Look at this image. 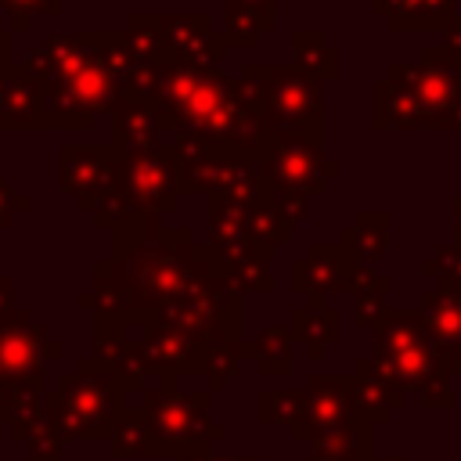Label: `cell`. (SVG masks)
<instances>
[{
	"label": "cell",
	"mask_w": 461,
	"mask_h": 461,
	"mask_svg": "<svg viewBox=\"0 0 461 461\" xmlns=\"http://www.w3.org/2000/svg\"><path fill=\"white\" fill-rule=\"evenodd\" d=\"M151 104L166 133H205L230 155H259L267 137L263 104L252 79H230L216 65H191L166 58L155 68Z\"/></svg>",
	"instance_id": "obj_1"
},
{
	"label": "cell",
	"mask_w": 461,
	"mask_h": 461,
	"mask_svg": "<svg viewBox=\"0 0 461 461\" xmlns=\"http://www.w3.org/2000/svg\"><path fill=\"white\" fill-rule=\"evenodd\" d=\"M108 32H79V36H47L40 47L29 50L22 61L40 90L43 130H86L101 112H112L119 101L108 58H104Z\"/></svg>",
	"instance_id": "obj_2"
},
{
	"label": "cell",
	"mask_w": 461,
	"mask_h": 461,
	"mask_svg": "<svg viewBox=\"0 0 461 461\" xmlns=\"http://www.w3.org/2000/svg\"><path fill=\"white\" fill-rule=\"evenodd\" d=\"M176 198H180V176L166 148L137 151V155L112 148V187H108V202L97 209V223L119 227L122 220L133 216H162L176 205Z\"/></svg>",
	"instance_id": "obj_3"
},
{
	"label": "cell",
	"mask_w": 461,
	"mask_h": 461,
	"mask_svg": "<svg viewBox=\"0 0 461 461\" xmlns=\"http://www.w3.org/2000/svg\"><path fill=\"white\" fill-rule=\"evenodd\" d=\"M245 79L256 83L263 104V130H288L321 140L324 126V97L321 83L295 65H245Z\"/></svg>",
	"instance_id": "obj_4"
},
{
	"label": "cell",
	"mask_w": 461,
	"mask_h": 461,
	"mask_svg": "<svg viewBox=\"0 0 461 461\" xmlns=\"http://www.w3.org/2000/svg\"><path fill=\"white\" fill-rule=\"evenodd\" d=\"M256 166H259V176H263L267 187H274V191H299L306 198L321 194L324 184L339 176V162L324 158L317 137L288 133V130H274V133L263 137Z\"/></svg>",
	"instance_id": "obj_5"
},
{
	"label": "cell",
	"mask_w": 461,
	"mask_h": 461,
	"mask_svg": "<svg viewBox=\"0 0 461 461\" xmlns=\"http://www.w3.org/2000/svg\"><path fill=\"white\" fill-rule=\"evenodd\" d=\"M393 83L407 86L425 112L432 115V130H443L447 112L461 101V50L454 47H425V54L411 65H393L389 76Z\"/></svg>",
	"instance_id": "obj_6"
},
{
	"label": "cell",
	"mask_w": 461,
	"mask_h": 461,
	"mask_svg": "<svg viewBox=\"0 0 461 461\" xmlns=\"http://www.w3.org/2000/svg\"><path fill=\"white\" fill-rule=\"evenodd\" d=\"M61 187L72 194L79 212L97 216V209L108 202L112 187V148H61Z\"/></svg>",
	"instance_id": "obj_7"
},
{
	"label": "cell",
	"mask_w": 461,
	"mask_h": 461,
	"mask_svg": "<svg viewBox=\"0 0 461 461\" xmlns=\"http://www.w3.org/2000/svg\"><path fill=\"white\" fill-rule=\"evenodd\" d=\"M158 32L166 43V54L176 61L191 65H223V40L212 32V22L198 11H180V14H158Z\"/></svg>",
	"instance_id": "obj_8"
},
{
	"label": "cell",
	"mask_w": 461,
	"mask_h": 461,
	"mask_svg": "<svg viewBox=\"0 0 461 461\" xmlns=\"http://www.w3.org/2000/svg\"><path fill=\"white\" fill-rule=\"evenodd\" d=\"M108 115H112V122H108L112 148H119L126 155L166 148L162 144V133L166 130H162V119H158L151 97H119Z\"/></svg>",
	"instance_id": "obj_9"
},
{
	"label": "cell",
	"mask_w": 461,
	"mask_h": 461,
	"mask_svg": "<svg viewBox=\"0 0 461 461\" xmlns=\"http://www.w3.org/2000/svg\"><path fill=\"white\" fill-rule=\"evenodd\" d=\"M357 259L346 245H310L306 259L292 263V285L295 292H346L353 288Z\"/></svg>",
	"instance_id": "obj_10"
},
{
	"label": "cell",
	"mask_w": 461,
	"mask_h": 461,
	"mask_svg": "<svg viewBox=\"0 0 461 461\" xmlns=\"http://www.w3.org/2000/svg\"><path fill=\"white\" fill-rule=\"evenodd\" d=\"M43 90L25 65L0 72V130H25L40 122Z\"/></svg>",
	"instance_id": "obj_11"
},
{
	"label": "cell",
	"mask_w": 461,
	"mask_h": 461,
	"mask_svg": "<svg viewBox=\"0 0 461 461\" xmlns=\"http://www.w3.org/2000/svg\"><path fill=\"white\" fill-rule=\"evenodd\" d=\"M371 112H375V126L378 130H385V126H393V130H432V115L425 112V104L407 90V86H400V83H393V79H378L375 83V90H371Z\"/></svg>",
	"instance_id": "obj_12"
},
{
	"label": "cell",
	"mask_w": 461,
	"mask_h": 461,
	"mask_svg": "<svg viewBox=\"0 0 461 461\" xmlns=\"http://www.w3.org/2000/svg\"><path fill=\"white\" fill-rule=\"evenodd\" d=\"M371 11L385 18L393 29H447V22L457 14L454 0H371Z\"/></svg>",
	"instance_id": "obj_13"
},
{
	"label": "cell",
	"mask_w": 461,
	"mask_h": 461,
	"mask_svg": "<svg viewBox=\"0 0 461 461\" xmlns=\"http://www.w3.org/2000/svg\"><path fill=\"white\" fill-rule=\"evenodd\" d=\"M292 50H295V68H303L306 76H313L317 83H335L342 76V58L339 47H331L324 40V32L317 29H295L288 36Z\"/></svg>",
	"instance_id": "obj_14"
},
{
	"label": "cell",
	"mask_w": 461,
	"mask_h": 461,
	"mask_svg": "<svg viewBox=\"0 0 461 461\" xmlns=\"http://www.w3.org/2000/svg\"><path fill=\"white\" fill-rule=\"evenodd\" d=\"M339 245H346L353 259L378 263L389 249V212H360L357 223L342 230Z\"/></svg>",
	"instance_id": "obj_15"
},
{
	"label": "cell",
	"mask_w": 461,
	"mask_h": 461,
	"mask_svg": "<svg viewBox=\"0 0 461 461\" xmlns=\"http://www.w3.org/2000/svg\"><path fill=\"white\" fill-rule=\"evenodd\" d=\"M277 25V14H267V11H252L238 0H223V29H220V40L223 47H256L259 36L267 29Z\"/></svg>",
	"instance_id": "obj_16"
},
{
	"label": "cell",
	"mask_w": 461,
	"mask_h": 461,
	"mask_svg": "<svg viewBox=\"0 0 461 461\" xmlns=\"http://www.w3.org/2000/svg\"><path fill=\"white\" fill-rule=\"evenodd\" d=\"M425 321L443 342H461V292L439 288L425 295Z\"/></svg>",
	"instance_id": "obj_17"
},
{
	"label": "cell",
	"mask_w": 461,
	"mask_h": 461,
	"mask_svg": "<svg viewBox=\"0 0 461 461\" xmlns=\"http://www.w3.org/2000/svg\"><path fill=\"white\" fill-rule=\"evenodd\" d=\"M122 36H126V43H130L144 61H151V65H158V61L169 58V54H166V43H162V32H158V14H130Z\"/></svg>",
	"instance_id": "obj_18"
},
{
	"label": "cell",
	"mask_w": 461,
	"mask_h": 461,
	"mask_svg": "<svg viewBox=\"0 0 461 461\" xmlns=\"http://www.w3.org/2000/svg\"><path fill=\"white\" fill-rule=\"evenodd\" d=\"M0 11H7L14 32H25L32 14H58L61 0H0Z\"/></svg>",
	"instance_id": "obj_19"
},
{
	"label": "cell",
	"mask_w": 461,
	"mask_h": 461,
	"mask_svg": "<svg viewBox=\"0 0 461 461\" xmlns=\"http://www.w3.org/2000/svg\"><path fill=\"white\" fill-rule=\"evenodd\" d=\"M29 209V198L22 194V191H14L4 176H0V227H7L18 212H25Z\"/></svg>",
	"instance_id": "obj_20"
},
{
	"label": "cell",
	"mask_w": 461,
	"mask_h": 461,
	"mask_svg": "<svg viewBox=\"0 0 461 461\" xmlns=\"http://www.w3.org/2000/svg\"><path fill=\"white\" fill-rule=\"evenodd\" d=\"M443 43L454 47V50H461V11L447 22V29H443Z\"/></svg>",
	"instance_id": "obj_21"
},
{
	"label": "cell",
	"mask_w": 461,
	"mask_h": 461,
	"mask_svg": "<svg viewBox=\"0 0 461 461\" xmlns=\"http://www.w3.org/2000/svg\"><path fill=\"white\" fill-rule=\"evenodd\" d=\"M14 61H11V36L7 32H0V72L4 68H11Z\"/></svg>",
	"instance_id": "obj_22"
},
{
	"label": "cell",
	"mask_w": 461,
	"mask_h": 461,
	"mask_svg": "<svg viewBox=\"0 0 461 461\" xmlns=\"http://www.w3.org/2000/svg\"><path fill=\"white\" fill-rule=\"evenodd\" d=\"M443 130H461V101L447 112V119H443Z\"/></svg>",
	"instance_id": "obj_23"
},
{
	"label": "cell",
	"mask_w": 461,
	"mask_h": 461,
	"mask_svg": "<svg viewBox=\"0 0 461 461\" xmlns=\"http://www.w3.org/2000/svg\"><path fill=\"white\" fill-rule=\"evenodd\" d=\"M238 4H245V7H252V11H267V14H277V0H238Z\"/></svg>",
	"instance_id": "obj_24"
},
{
	"label": "cell",
	"mask_w": 461,
	"mask_h": 461,
	"mask_svg": "<svg viewBox=\"0 0 461 461\" xmlns=\"http://www.w3.org/2000/svg\"><path fill=\"white\" fill-rule=\"evenodd\" d=\"M454 212H457V238H454V241H461V194H457V205H454Z\"/></svg>",
	"instance_id": "obj_25"
}]
</instances>
